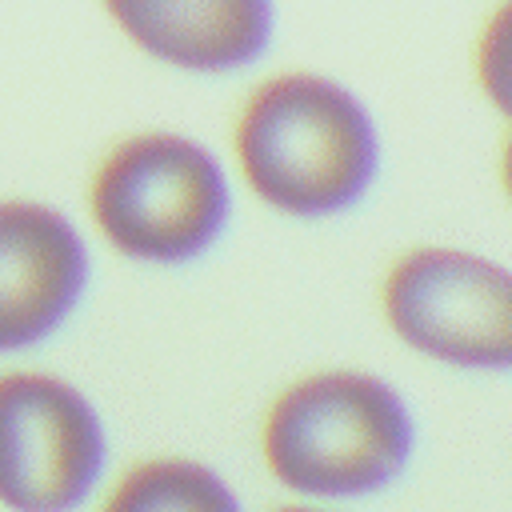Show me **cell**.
Here are the masks:
<instances>
[{
  "label": "cell",
  "instance_id": "8992f818",
  "mask_svg": "<svg viewBox=\"0 0 512 512\" xmlns=\"http://www.w3.org/2000/svg\"><path fill=\"white\" fill-rule=\"evenodd\" d=\"M88 284L76 224L40 200H0V352L44 340Z\"/></svg>",
  "mask_w": 512,
  "mask_h": 512
},
{
  "label": "cell",
  "instance_id": "ba28073f",
  "mask_svg": "<svg viewBox=\"0 0 512 512\" xmlns=\"http://www.w3.org/2000/svg\"><path fill=\"white\" fill-rule=\"evenodd\" d=\"M100 512H244L232 484L192 456H148L120 472Z\"/></svg>",
  "mask_w": 512,
  "mask_h": 512
},
{
  "label": "cell",
  "instance_id": "5b68a950",
  "mask_svg": "<svg viewBox=\"0 0 512 512\" xmlns=\"http://www.w3.org/2000/svg\"><path fill=\"white\" fill-rule=\"evenodd\" d=\"M104 472V424L92 400L52 372L0 376V504L68 512Z\"/></svg>",
  "mask_w": 512,
  "mask_h": 512
},
{
  "label": "cell",
  "instance_id": "3957f363",
  "mask_svg": "<svg viewBox=\"0 0 512 512\" xmlns=\"http://www.w3.org/2000/svg\"><path fill=\"white\" fill-rule=\"evenodd\" d=\"M88 216L116 252L184 264L228 228L232 184L208 144L172 128H144L116 140L92 168Z\"/></svg>",
  "mask_w": 512,
  "mask_h": 512
},
{
  "label": "cell",
  "instance_id": "277c9868",
  "mask_svg": "<svg viewBox=\"0 0 512 512\" xmlns=\"http://www.w3.org/2000/svg\"><path fill=\"white\" fill-rule=\"evenodd\" d=\"M384 324L412 352L452 368H512V268L452 244L400 252L380 280Z\"/></svg>",
  "mask_w": 512,
  "mask_h": 512
},
{
  "label": "cell",
  "instance_id": "9c48e42d",
  "mask_svg": "<svg viewBox=\"0 0 512 512\" xmlns=\"http://www.w3.org/2000/svg\"><path fill=\"white\" fill-rule=\"evenodd\" d=\"M472 72L484 100L512 124V0L484 16L472 44Z\"/></svg>",
  "mask_w": 512,
  "mask_h": 512
},
{
  "label": "cell",
  "instance_id": "6da1fadb",
  "mask_svg": "<svg viewBox=\"0 0 512 512\" xmlns=\"http://www.w3.org/2000/svg\"><path fill=\"white\" fill-rule=\"evenodd\" d=\"M244 184L276 212L336 216L380 176V128L368 104L312 68L264 76L232 120Z\"/></svg>",
  "mask_w": 512,
  "mask_h": 512
},
{
  "label": "cell",
  "instance_id": "30bf717a",
  "mask_svg": "<svg viewBox=\"0 0 512 512\" xmlns=\"http://www.w3.org/2000/svg\"><path fill=\"white\" fill-rule=\"evenodd\" d=\"M500 188L512 200V124H508V132L500 140Z\"/></svg>",
  "mask_w": 512,
  "mask_h": 512
},
{
  "label": "cell",
  "instance_id": "8fae6325",
  "mask_svg": "<svg viewBox=\"0 0 512 512\" xmlns=\"http://www.w3.org/2000/svg\"><path fill=\"white\" fill-rule=\"evenodd\" d=\"M272 512H340V508H328V504H308V500H300V504H280V508H272Z\"/></svg>",
  "mask_w": 512,
  "mask_h": 512
},
{
  "label": "cell",
  "instance_id": "52a82bcc",
  "mask_svg": "<svg viewBox=\"0 0 512 512\" xmlns=\"http://www.w3.org/2000/svg\"><path fill=\"white\" fill-rule=\"evenodd\" d=\"M148 56L188 72H236L260 60L276 32L264 0H112L104 8Z\"/></svg>",
  "mask_w": 512,
  "mask_h": 512
},
{
  "label": "cell",
  "instance_id": "7a4b0ae2",
  "mask_svg": "<svg viewBox=\"0 0 512 512\" xmlns=\"http://www.w3.org/2000/svg\"><path fill=\"white\" fill-rule=\"evenodd\" d=\"M416 452V420L392 380L320 368L284 384L260 420L264 468L308 500L388 488Z\"/></svg>",
  "mask_w": 512,
  "mask_h": 512
}]
</instances>
